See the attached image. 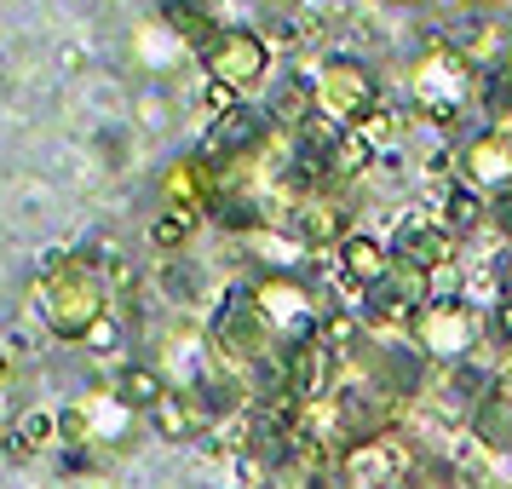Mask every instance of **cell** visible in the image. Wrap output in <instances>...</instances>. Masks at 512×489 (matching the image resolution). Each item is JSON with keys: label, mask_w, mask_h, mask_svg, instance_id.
I'll return each mask as SVG.
<instances>
[{"label": "cell", "mask_w": 512, "mask_h": 489, "mask_svg": "<svg viewBox=\"0 0 512 489\" xmlns=\"http://www.w3.org/2000/svg\"><path fill=\"white\" fill-rule=\"evenodd\" d=\"M35 305H41V323H47L52 340L87 346L93 328L104 323V317H116V288H110V271H104L93 254H70L41 277Z\"/></svg>", "instance_id": "6da1fadb"}, {"label": "cell", "mask_w": 512, "mask_h": 489, "mask_svg": "<svg viewBox=\"0 0 512 489\" xmlns=\"http://www.w3.org/2000/svg\"><path fill=\"white\" fill-rule=\"evenodd\" d=\"M478 87H484V70L472 58H461L455 47H432L409 64V104L438 127L466 116L478 104Z\"/></svg>", "instance_id": "7a4b0ae2"}, {"label": "cell", "mask_w": 512, "mask_h": 489, "mask_svg": "<svg viewBox=\"0 0 512 489\" xmlns=\"http://www.w3.org/2000/svg\"><path fill=\"white\" fill-rule=\"evenodd\" d=\"M139 409L133 403H121L110 386H93V392H81L75 403H64V449H81V455H121V449H133L139 438Z\"/></svg>", "instance_id": "3957f363"}, {"label": "cell", "mask_w": 512, "mask_h": 489, "mask_svg": "<svg viewBox=\"0 0 512 489\" xmlns=\"http://www.w3.org/2000/svg\"><path fill=\"white\" fill-rule=\"evenodd\" d=\"M248 294H254L265 328L277 334V346H305V340H317L323 323L334 317L323 294H317L305 277H294V271H265Z\"/></svg>", "instance_id": "277c9868"}, {"label": "cell", "mask_w": 512, "mask_h": 489, "mask_svg": "<svg viewBox=\"0 0 512 489\" xmlns=\"http://www.w3.org/2000/svg\"><path fill=\"white\" fill-rule=\"evenodd\" d=\"M409 334H415V346L426 351L432 363L455 369V363H466L472 346L484 340V311L466 300V294H438V300L409 323Z\"/></svg>", "instance_id": "5b68a950"}, {"label": "cell", "mask_w": 512, "mask_h": 489, "mask_svg": "<svg viewBox=\"0 0 512 489\" xmlns=\"http://www.w3.org/2000/svg\"><path fill=\"white\" fill-rule=\"evenodd\" d=\"M305 93H311V110L334 127H346L351 121H369L380 110V87H374V75L357 64V58H323L311 81H305Z\"/></svg>", "instance_id": "8992f818"}, {"label": "cell", "mask_w": 512, "mask_h": 489, "mask_svg": "<svg viewBox=\"0 0 512 489\" xmlns=\"http://www.w3.org/2000/svg\"><path fill=\"white\" fill-rule=\"evenodd\" d=\"M202 70H208L213 87H231V93H254L259 81L271 75V41L259 29L231 24L208 52H202Z\"/></svg>", "instance_id": "52a82bcc"}, {"label": "cell", "mask_w": 512, "mask_h": 489, "mask_svg": "<svg viewBox=\"0 0 512 489\" xmlns=\"http://www.w3.org/2000/svg\"><path fill=\"white\" fill-rule=\"evenodd\" d=\"M288 231H294V242H300L305 254H340L351 236V208L334 196V190H305L300 202H294V219H288Z\"/></svg>", "instance_id": "ba28073f"}, {"label": "cell", "mask_w": 512, "mask_h": 489, "mask_svg": "<svg viewBox=\"0 0 512 489\" xmlns=\"http://www.w3.org/2000/svg\"><path fill=\"white\" fill-rule=\"evenodd\" d=\"M162 208L179 213V219H202V213L219 208V167L196 150V156H179V162L162 173Z\"/></svg>", "instance_id": "9c48e42d"}, {"label": "cell", "mask_w": 512, "mask_h": 489, "mask_svg": "<svg viewBox=\"0 0 512 489\" xmlns=\"http://www.w3.org/2000/svg\"><path fill=\"white\" fill-rule=\"evenodd\" d=\"M455 254H461V236L449 231L443 219H403L397 236H392V259L415 265V271H432V277H438Z\"/></svg>", "instance_id": "30bf717a"}, {"label": "cell", "mask_w": 512, "mask_h": 489, "mask_svg": "<svg viewBox=\"0 0 512 489\" xmlns=\"http://www.w3.org/2000/svg\"><path fill=\"white\" fill-rule=\"evenodd\" d=\"M461 173H466V185L478 190V196H489V202H495L501 190H512V133L484 127L478 139H466Z\"/></svg>", "instance_id": "8fae6325"}, {"label": "cell", "mask_w": 512, "mask_h": 489, "mask_svg": "<svg viewBox=\"0 0 512 489\" xmlns=\"http://www.w3.org/2000/svg\"><path fill=\"white\" fill-rule=\"evenodd\" d=\"M156 18H162V24L173 29L196 58H202V52L231 29L225 18H219V0H156Z\"/></svg>", "instance_id": "7c38bea8"}, {"label": "cell", "mask_w": 512, "mask_h": 489, "mask_svg": "<svg viewBox=\"0 0 512 489\" xmlns=\"http://www.w3.org/2000/svg\"><path fill=\"white\" fill-rule=\"evenodd\" d=\"M150 420H156V432H162L167 443H190V438H202L213 420H219V409H213L208 392H185V386H173Z\"/></svg>", "instance_id": "4fadbf2b"}, {"label": "cell", "mask_w": 512, "mask_h": 489, "mask_svg": "<svg viewBox=\"0 0 512 489\" xmlns=\"http://www.w3.org/2000/svg\"><path fill=\"white\" fill-rule=\"evenodd\" d=\"M185 58H196V52L173 35V29L162 24V18H150V24L133 29V70L150 75V81H167V75L179 70Z\"/></svg>", "instance_id": "5bb4252c"}, {"label": "cell", "mask_w": 512, "mask_h": 489, "mask_svg": "<svg viewBox=\"0 0 512 489\" xmlns=\"http://www.w3.org/2000/svg\"><path fill=\"white\" fill-rule=\"evenodd\" d=\"M466 426H472V438L484 443L489 455H512V380L495 374V386L478 397V409L466 415Z\"/></svg>", "instance_id": "9a60e30c"}, {"label": "cell", "mask_w": 512, "mask_h": 489, "mask_svg": "<svg viewBox=\"0 0 512 489\" xmlns=\"http://www.w3.org/2000/svg\"><path fill=\"white\" fill-rule=\"evenodd\" d=\"M386 271H392V242H380V236H351L346 248H340V277L357 288V305H363V294H369Z\"/></svg>", "instance_id": "2e32d148"}, {"label": "cell", "mask_w": 512, "mask_h": 489, "mask_svg": "<svg viewBox=\"0 0 512 489\" xmlns=\"http://www.w3.org/2000/svg\"><path fill=\"white\" fill-rule=\"evenodd\" d=\"M110 392H116L121 403H133L139 415H156V409H162V397L173 392V386H167V374L144 357V363H121V369L110 374Z\"/></svg>", "instance_id": "e0dca14e"}, {"label": "cell", "mask_w": 512, "mask_h": 489, "mask_svg": "<svg viewBox=\"0 0 512 489\" xmlns=\"http://www.w3.org/2000/svg\"><path fill=\"white\" fill-rule=\"evenodd\" d=\"M156 282H162L167 305H179V311H202V300H208V277H202V265L185 259V254L162 259V277Z\"/></svg>", "instance_id": "ac0fdd59"}, {"label": "cell", "mask_w": 512, "mask_h": 489, "mask_svg": "<svg viewBox=\"0 0 512 489\" xmlns=\"http://www.w3.org/2000/svg\"><path fill=\"white\" fill-rule=\"evenodd\" d=\"M47 443H64V426L52 409H24L18 426H12V455H35V449H47Z\"/></svg>", "instance_id": "d6986e66"}, {"label": "cell", "mask_w": 512, "mask_h": 489, "mask_svg": "<svg viewBox=\"0 0 512 489\" xmlns=\"http://www.w3.org/2000/svg\"><path fill=\"white\" fill-rule=\"evenodd\" d=\"M484 196H478V190L466 185V190H449V196H443V225H449V231L461 236V231H472V225H478V219H484Z\"/></svg>", "instance_id": "ffe728a7"}, {"label": "cell", "mask_w": 512, "mask_h": 489, "mask_svg": "<svg viewBox=\"0 0 512 489\" xmlns=\"http://www.w3.org/2000/svg\"><path fill=\"white\" fill-rule=\"evenodd\" d=\"M351 133L369 144V150H397V144H403V121H397L392 110H374V116H369V121H357Z\"/></svg>", "instance_id": "44dd1931"}, {"label": "cell", "mask_w": 512, "mask_h": 489, "mask_svg": "<svg viewBox=\"0 0 512 489\" xmlns=\"http://www.w3.org/2000/svg\"><path fill=\"white\" fill-rule=\"evenodd\" d=\"M397 489H461L455 478H449V466H438V461H409V472H403V484Z\"/></svg>", "instance_id": "7402d4cb"}, {"label": "cell", "mask_w": 512, "mask_h": 489, "mask_svg": "<svg viewBox=\"0 0 512 489\" xmlns=\"http://www.w3.org/2000/svg\"><path fill=\"white\" fill-rule=\"evenodd\" d=\"M150 242H156V248L173 259V248H185V242H190V219H179V213H162V219L150 225Z\"/></svg>", "instance_id": "603a6c76"}, {"label": "cell", "mask_w": 512, "mask_h": 489, "mask_svg": "<svg viewBox=\"0 0 512 489\" xmlns=\"http://www.w3.org/2000/svg\"><path fill=\"white\" fill-rule=\"evenodd\" d=\"M489 225H495L501 236H512V190H501V196L489 202Z\"/></svg>", "instance_id": "cb8c5ba5"}, {"label": "cell", "mask_w": 512, "mask_h": 489, "mask_svg": "<svg viewBox=\"0 0 512 489\" xmlns=\"http://www.w3.org/2000/svg\"><path fill=\"white\" fill-rule=\"evenodd\" d=\"M461 6H472V12H495L501 0H461Z\"/></svg>", "instance_id": "d4e9b609"}, {"label": "cell", "mask_w": 512, "mask_h": 489, "mask_svg": "<svg viewBox=\"0 0 512 489\" xmlns=\"http://www.w3.org/2000/svg\"><path fill=\"white\" fill-rule=\"evenodd\" d=\"M6 374H12V363H6V351H0V386H6Z\"/></svg>", "instance_id": "484cf974"}, {"label": "cell", "mask_w": 512, "mask_h": 489, "mask_svg": "<svg viewBox=\"0 0 512 489\" xmlns=\"http://www.w3.org/2000/svg\"><path fill=\"white\" fill-rule=\"evenodd\" d=\"M300 6H305V12H317V6H328V0H300Z\"/></svg>", "instance_id": "4316f807"}, {"label": "cell", "mask_w": 512, "mask_h": 489, "mask_svg": "<svg viewBox=\"0 0 512 489\" xmlns=\"http://www.w3.org/2000/svg\"><path fill=\"white\" fill-rule=\"evenodd\" d=\"M501 70H507V75H512V52H507V64H501Z\"/></svg>", "instance_id": "83f0119b"}]
</instances>
